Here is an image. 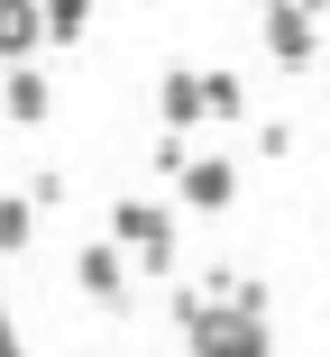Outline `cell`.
I'll return each instance as SVG.
<instances>
[{"label": "cell", "mask_w": 330, "mask_h": 357, "mask_svg": "<svg viewBox=\"0 0 330 357\" xmlns=\"http://www.w3.org/2000/svg\"><path fill=\"white\" fill-rule=\"evenodd\" d=\"M183 339H193V357H276L267 312H248V303H202V321Z\"/></svg>", "instance_id": "6da1fadb"}, {"label": "cell", "mask_w": 330, "mask_h": 357, "mask_svg": "<svg viewBox=\"0 0 330 357\" xmlns=\"http://www.w3.org/2000/svg\"><path fill=\"white\" fill-rule=\"evenodd\" d=\"M110 229L138 248L147 275H174V248H183V238H174V211H165V202H119V211H110Z\"/></svg>", "instance_id": "7a4b0ae2"}, {"label": "cell", "mask_w": 330, "mask_h": 357, "mask_svg": "<svg viewBox=\"0 0 330 357\" xmlns=\"http://www.w3.org/2000/svg\"><path fill=\"white\" fill-rule=\"evenodd\" d=\"M267 55L276 64H312L321 55V19L303 10V0H276V10H267Z\"/></svg>", "instance_id": "3957f363"}, {"label": "cell", "mask_w": 330, "mask_h": 357, "mask_svg": "<svg viewBox=\"0 0 330 357\" xmlns=\"http://www.w3.org/2000/svg\"><path fill=\"white\" fill-rule=\"evenodd\" d=\"M174 192H183V211H230V202H239V165H230V156H193V165L174 174Z\"/></svg>", "instance_id": "277c9868"}, {"label": "cell", "mask_w": 330, "mask_h": 357, "mask_svg": "<svg viewBox=\"0 0 330 357\" xmlns=\"http://www.w3.org/2000/svg\"><path fill=\"white\" fill-rule=\"evenodd\" d=\"M74 284H83V294H92V303H119V294H128V257L92 238V248L74 257Z\"/></svg>", "instance_id": "5b68a950"}, {"label": "cell", "mask_w": 330, "mask_h": 357, "mask_svg": "<svg viewBox=\"0 0 330 357\" xmlns=\"http://www.w3.org/2000/svg\"><path fill=\"white\" fill-rule=\"evenodd\" d=\"M37 37H46V10H28V0H0V64H10V74L37 55Z\"/></svg>", "instance_id": "8992f818"}, {"label": "cell", "mask_w": 330, "mask_h": 357, "mask_svg": "<svg viewBox=\"0 0 330 357\" xmlns=\"http://www.w3.org/2000/svg\"><path fill=\"white\" fill-rule=\"evenodd\" d=\"M0 110H10V119H28V128H37V119L55 110V83L37 74V64H19V74H10V83H0Z\"/></svg>", "instance_id": "52a82bcc"}, {"label": "cell", "mask_w": 330, "mask_h": 357, "mask_svg": "<svg viewBox=\"0 0 330 357\" xmlns=\"http://www.w3.org/2000/svg\"><path fill=\"white\" fill-rule=\"evenodd\" d=\"M156 110H165V137L193 128V119H202V74H183V64H174V74L156 83Z\"/></svg>", "instance_id": "ba28073f"}, {"label": "cell", "mask_w": 330, "mask_h": 357, "mask_svg": "<svg viewBox=\"0 0 330 357\" xmlns=\"http://www.w3.org/2000/svg\"><path fill=\"white\" fill-rule=\"evenodd\" d=\"M28 229H37V211H28L19 192H0V257H19V248H28Z\"/></svg>", "instance_id": "9c48e42d"}, {"label": "cell", "mask_w": 330, "mask_h": 357, "mask_svg": "<svg viewBox=\"0 0 330 357\" xmlns=\"http://www.w3.org/2000/svg\"><path fill=\"white\" fill-rule=\"evenodd\" d=\"M202 110L239 119V110H248V83H239V74H202Z\"/></svg>", "instance_id": "30bf717a"}, {"label": "cell", "mask_w": 330, "mask_h": 357, "mask_svg": "<svg viewBox=\"0 0 330 357\" xmlns=\"http://www.w3.org/2000/svg\"><path fill=\"white\" fill-rule=\"evenodd\" d=\"M92 28V10H83V0H55V10H46V37H64V46H74Z\"/></svg>", "instance_id": "8fae6325"}, {"label": "cell", "mask_w": 330, "mask_h": 357, "mask_svg": "<svg viewBox=\"0 0 330 357\" xmlns=\"http://www.w3.org/2000/svg\"><path fill=\"white\" fill-rule=\"evenodd\" d=\"M321 119H330V101H321Z\"/></svg>", "instance_id": "7c38bea8"}]
</instances>
